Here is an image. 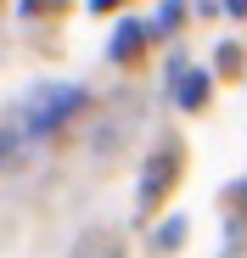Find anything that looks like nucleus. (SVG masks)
I'll use <instances>...</instances> for the list:
<instances>
[{"mask_svg": "<svg viewBox=\"0 0 247 258\" xmlns=\"http://www.w3.org/2000/svg\"><path fill=\"white\" fill-rule=\"evenodd\" d=\"M79 107H85V90H79V84H39L23 101V141H39V135H51V129H62Z\"/></svg>", "mask_w": 247, "mask_h": 258, "instance_id": "obj_1", "label": "nucleus"}, {"mask_svg": "<svg viewBox=\"0 0 247 258\" xmlns=\"http://www.w3.org/2000/svg\"><path fill=\"white\" fill-rule=\"evenodd\" d=\"M169 90H174V107L202 112L208 96H214V84H208V73H197V68H186V62H169Z\"/></svg>", "mask_w": 247, "mask_h": 258, "instance_id": "obj_2", "label": "nucleus"}, {"mask_svg": "<svg viewBox=\"0 0 247 258\" xmlns=\"http://www.w3.org/2000/svg\"><path fill=\"white\" fill-rule=\"evenodd\" d=\"M146 34H152V23H118V34L107 39V56H112V62H130V56H141Z\"/></svg>", "mask_w": 247, "mask_h": 258, "instance_id": "obj_3", "label": "nucleus"}, {"mask_svg": "<svg viewBox=\"0 0 247 258\" xmlns=\"http://www.w3.org/2000/svg\"><path fill=\"white\" fill-rule=\"evenodd\" d=\"M73 258H124V252H118V236L112 230H85L79 247H73Z\"/></svg>", "mask_w": 247, "mask_h": 258, "instance_id": "obj_4", "label": "nucleus"}, {"mask_svg": "<svg viewBox=\"0 0 247 258\" xmlns=\"http://www.w3.org/2000/svg\"><path fill=\"white\" fill-rule=\"evenodd\" d=\"M169 185V163L163 157H152V168H146V180H141V213H152L157 208V191Z\"/></svg>", "mask_w": 247, "mask_h": 258, "instance_id": "obj_5", "label": "nucleus"}, {"mask_svg": "<svg viewBox=\"0 0 247 258\" xmlns=\"http://www.w3.org/2000/svg\"><path fill=\"white\" fill-rule=\"evenodd\" d=\"M180 17H186V0H163L157 17H152V34H174V28H180Z\"/></svg>", "mask_w": 247, "mask_h": 258, "instance_id": "obj_6", "label": "nucleus"}, {"mask_svg": "<svg viewBox=\"0 0 247 258\" xmlns=\"http://www.w3.org/2000/svg\"><path fill=\"white\" fill-rule=\"evenodd\" d=\"M180 241H186V219H180V213H174L169 225H157V236H152V247H157V252H174Z\"/></svg>", "mask_w": 247, "mask_h": 258, "instance_id": "obj_7", "label": "nucleus"}, {"mask_svg": "<svg viewBox=\"0 0 247 258\" xmlns=\"http://www.w3.org/2000/svg\"><path fill=\"white\" fill-rule=\"evenodd\" d=\"M225 12L230 17H247V0H225Z\"/></svg>", "mask_w": 247, "mask_h": 258, "instance_id": "obj_8", "label": "nucleus"}, {"mask_svg": "<svg viewBox=\"0 0 247 258\" xmlns=\"http://www.w3.org/2000/svg\"><path fill=\"white\" fill-rule=\"evenodd\" d=\"M90 6H96V12H112V6H118V0H90Z\"/></svg>", "mask_w": 247, "mask_h": 258, "instance_id": "obj_9", "label": "nucleus"}]
</instances>
